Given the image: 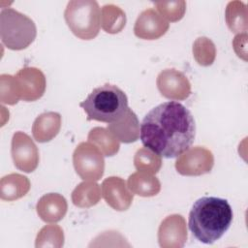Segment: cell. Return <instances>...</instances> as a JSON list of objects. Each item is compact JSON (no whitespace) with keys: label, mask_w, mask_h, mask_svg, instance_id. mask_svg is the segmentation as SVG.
<instances>
[{"label":"cell","mask_w":248,"mask_h":248,"mask_svg":"<svg viewBox=\"0 0 248 248\" xmlns=\"http://www.w3.org/2000/svg\"><path fill=\"white\" fill-rule=\"evenodd\" d=\"M196 124L190 110L174 101L153 108L142 119L143 145L165 158L178 157L194 142Z\"/></svg>","instance_id":"6da1fadb"},{"label":"cell","mask_w":248,"mask_h":248,"mask_svg":"<svg viewBox=\"0 0 248 248\" xmlns=\"http://www.w3.org/2000/svg\"><path fill=\"white\" fill-rule=\"evenodd\" d=\"M232 221V209L229 202L216 197L197 200L189 213V229L201 242L212 244L229 230Z\"/></svg>","instance_id":"7a4b0ae2"},{"label":"cell","mask_w":248,"mask_h":248,"mask_svg":"<svg viewBox=\"0 0 248 248\" xmlns=\"http://www.w3.org/2000/svg\"><path fill=\"white\" fill-rule=\"evenodd\" d=\"M79 106L87 120L111 123L128 108V98L116 85L106 83L93 89Z\"/></svg>","instance_id":"3957f363"},{"label":"cell","mask_w":248,"mask_h":248,"mask_svg":"<svg viewBox=\"0 0 248 248\" xmlns=\"http://www.w3.org/2000/svg\"><path fill=\"white\" fill-rule=\"evenodd\" d=\"M37 29L34 21L15 9H2L0 13V36L9 49L21 50L35 40Z\"/></svg>","instance_id":"277c9868"},{"label":"cell","mask_w":248,"mask_h":248,"mask_svg":"<svg viewBox=\"0 0 248 248\" xmlns=\"http://www.w3.org/2000/svg\"><path fill=\"white\" fill-rule=\"evenodd\" d=\"M64 18L73 34L81 40H92L99 34L101 11L95 0L70 1Z\"/></svg>","instance_id":"5b68a950"},{"label":"cell","mask_w":248,"mask_h":248,"mask_svg":"<svg viewBox=\"0 0 248 248\" xmlns=\"http://www.w3.org/2000/svg\"><path fill=\"white\" fill-rule=\"evenodd\" d=\"M73 164L77 174L83 180L98 181L104 174V154L89 141H82L76 147Z\"/></svg>","instance_id":"8992f818"},{"label":"cell","mask_w":248,"mask_h":248,"mask_svg":"<svg viewBox=\"0 0 248 248\" xmlns=\"http://www.w3.org/2000/svg\"><path fill=\"white\" fill-rule=\"evenodd\" d=\"M213 165L214 156L209 149L203 146H194L178 156L175 169L181 175L198 176L210 172Z\"/></svg>","instance_id":"52a82bcc"},{"label":"cell","mask_w":248,"mask_h":248,"mask_svg":"<svg viewBox=\"0 0 248 248\" xmlns=\"http://www.w3.org/2000/svg\"><path fill=\"white\" fill-rule=\"evenodd\" d=\"M11 154L16 168L24 172L34 171L40 161L39 150L31 138L23 132H16L12 139Z\"/></svg>","instance_id":"ba28073f"},{"label":"cell","mask_w":248,"mask_h":248,"mask_svg":"<svg viewBox=\"0 0 248 248\" xmlns=\"http://www.w3.org/2000/svg\"><path fill=\"white\" fill-rule=\"evenodd\" d=\"M16 86L20 100H39L46 91V81L44 73L36 67H24L15 76Z\"/></svg>","instance_id":"9c48e42d"},{"label":"cell","mask_w":248,"mask_h":248,"mask_svg":"<svg viewBox=\"0 0 248 248\" xmlns=\"http://www.w3.org/2000/svg\"><path fill=\"white\" fill-rule=\"evenodd\" d=\"M156 84L162 96L170 100L182 101L191 95L188 78L175 69H165L157 77Z\"/></svg>","instance_id":"30bf717a"},{"label":"cell","mask_w":248,"mask_h":248,"mask_svg":"<svg viewBox=\"0 0 248 248\" xmlns=\"http://www.w3.org/2000/svg\"><path fill=\"white\" fill-rule=\"evenodd\" d=\"M187 236L186 221L180 214L167 216L159 226L158 241L162 248H181Z\"/></svg>","instance_id":"8fae6325"},{"label":"cell","mask_w":248,"mask_h":248,"mask_svg":"<svg viewBox=\"0 0 248 248\" xmlns=\"http://www.w3.org/2000/svg\"><path fill=\"white\" fill-rule=\"evenodd\" d=\"M170 23L155 9H146L138 16L135 26V35L142 40H157L167 33Z\"/></svg>","instance_id":"7c38bea8"},{"label":"cell","mask_w":248,"mask_h":248,"mask_svg":"<svg viewBox=\"0 0 248 248\" xmlns=\"http://www.w3.org/2000/svg\"><path fill=\"white\" fill-rule=\"evenodd\" d=\"M102 196L106 202L117 211L127 210L134 199L124 179L118 176H109L102 182Z\"/></svg>","instance_id":"4fadbf2b"},{"label":"cell","mask_w":248,"mask_h":248,"mask_svg":"<svg viewBox=\"0 0 248 248\" xmlns=\"http://www.w3.org/2000/svg\"><path fill=\"white\" fill-rule=\"evenodd\" d=\"M107 129L124 143H131L139 140L140 126L136 113L128 108L116 120L108 124Z\"/></svg>","instance_id":"5bb4252c"},{"label":"cell","mask_w":248,"mask_h":248,"mask_svg":"<svg viewBox=\"0 0 248 248\" xmlns=\"http://www.w3.org/2000/svg\"><path fill=\"white\" fill-rule=\"evenodd\" d=\"M67 209L66 199L58 193L44 195L36 205L37 214L46 223H56L62 220L67 213Z\"/></svg>","instance_id":"9a60e30c"},{"label":"cell","mask_w":248,"mask_h":248,"mask_svg":"<svg viewBox=\"0 0 248 248\" xmlns=\"http://www.w3.org/2000/svg\"><path fill=\"white\" fill-rule=\"evenodd\" d=\"M61 115L55 111L40 114L32 126V134L38 142H47L54 139L61 128Z\"/></svg>","instance_id":"2e32d148"},{"label":"cell","mask_w":248,"mask_h":248,"mask_svg":"<svg viewBox=\"0 0 248 248\" xmlns=\"http://www.w3.org/2000/svg\"><path fill=\"white\" fill-rule=\"evenodd\" d=\"M31 183L25 175L10 173L0 180V198L3 201H16L24 197L30 190Z\"/></svg>","instance_id":"e0dca14e"},{"label":"cell","mask_w":248,"mask_h":248,"mask_svg":"<svg viewBox=\"0 0 248 248\" xmlns=\"http://www.w3.org/2000/svg\"><path fill=\"white\" fill-rule=\"evenodd\" d=\"M127 186L133 194L140 197H153L161 190L159 179L152 173L143 170L132 173L128 178Z\"/></svg>","instance_id":"ac0fdd59"},{"label":"cell","mask_w":248,"mask_h":248,"mask_svg":"<svg viewBox=\"0 0 248 248\" xmlns=\"http://www.w3.org/2000/svg\"><path fill=\"white\" fill-rule=\"evenodd\" d=\"M101 196V188L95 181L84 180L72 192V202L78 207L87 208L96 205Z\"/></svg>","instance_id":"d6986e66"},{"label":"cell","mask_w":248,"mask_h":248,"mask_svg":"<svg viewBox=\"0 0 248 248\" xmlns=\"http://www.w3.org/2000/svg\"><path fill=\"white\" fill-rule=\"evenodd\" d=\"M225 17L228 27L233 33H247V6L244 2L237 0L229 2L226 8Z\"/></svg>","instance_id":"ffe728a7"},{"label":"cell","mask_w":248,"mask_h":248,"mask_svg":"<svg viewBox=\"0 0 248 248\" xmlns=\"http://www.w3.org/2000/svg\"><path fill=\"white\" fill-rule=\"evenodd\" d=\"M101 26L109 34H117L126 25L125 12L116 5L107 4L101 10Z\"/></svg>","instance_id":"44dd1931"},{"label":"cell","mask_w":248,"mask_h":248,"mask_svg":"<svg viewBox=\"0 0 248 248\" xmlns=\"http://www.w3.org/2000/svg\"><path fill=\"white\" fill-rule=\"evenodd\" d=\"M88 141L96 145L104 156L115 155L120 147L119 140L107 129L103 127H95L88 134Z\"/></svg>","instance_id":"7402d4cb"},{"label":"cell","mask_w":248,"mask_h":248,"mask_svg":"<svg viewBox=\"0 0 248 248\" xmlns=\"http://www.w3.org/2000/svg\"><path fill=\"white\" fill-rule=\"evenodd\" d=\"M134 165L138 170H143L152 174L157 173L162 167L161 156L147 147L137 150L134 156Z\"/></svg>","instance_id":"603a6c76"},{"label":"cell","mask_w":248,"mask_h":248,"mask_svg":"<svg viewBox=\"0 0 248 248\" xmlns=\"http://www.w3.org/2000/svg\"><path fill=\"white\" fill-rule=\"evenodd\" d=\"M193 55L199 65L204 67L212 65L216 57L214 43L206 37H199L193 44Z\"/></svg>","instance_id":"cb8c5ba5"},{"label":"cell","mask_w":248,"mask_h":248,"mask_svg":"<svg viewBox=\"0 0 248 248\" xmlns=\"http://www.w3.org/2000/svg\"><path fill=\"white\" fill-rule=\"evenodd\" d=\"M64 245V232L58 225H46L41 229L36 237L35 246L60 248Z\"/></svg>","instance_id":"d4e9b609"},{"label":"cell","mask_w":248,"mask_h":248,"mask_svg":"<svg viewBox=\"0 0 248 248\" xmlns=\"http://www.w3.org/2000/svg\"><path fill=\"white\" fill-rule=\"evenodd\" d=\"M157 12L168 21L175 22L180 20L186 12V2L176 1H157L154 3Z\"/></svg>","instance_id":"484cf974"},{"label":"cell","mask_w":248,"mask_h":248,"mask_svg":"<svg viewBox=\"0 0 248 248\" xmlns=\"http://www.w3.org/2000/svg\"><path fill=\"white\" fill-rule=\"evenodd\" d=\"M15 76L3 74L0 76V101L2 104L15 105L19 101Z\"/></svg>","instance_id":"4316f807"},{"label":"cell","mask_w":248,"mask_h":248,"mask_svg":"<svg viewBox=\"0 0 248 248\" xmlns=\"http://www.w3.org/2000/svg\"><path fill=\"white\" fill-rule=\"evenodd\" d=\"M246 45H247V33L237 34L232 41V46L235 53L237 54L238 57H241L243 60H246V55L242 52L241 48H243V50L246 51Z\"/></svg>","instance_id":"83f0119b"}]
</instances>
